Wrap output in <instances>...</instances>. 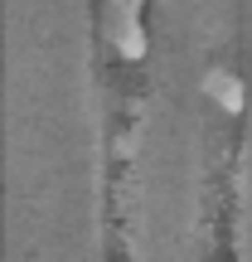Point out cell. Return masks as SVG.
<instances>
[{
	"instance_id": "6da1fadb",
	"label": "cell",
	"mask_w": 252,
	"mask_h": 262,
	"mask_svg": "<svg viewBox=\"0 0 252 262\" xmlns=\"http://www.w3.org/2000/svg\"><path fill=\"white\" fill-rule=\"evenodd\" d=\"M204 93L214 97L223 112H243V78H233L228 68H214V73L204 78Z\"/></svg>"
},
{
	"instance_id": "7a4b0ae2",
	"label": "cell",
	"mask_w": 252,
	"mask_h": 262,
	"mask_svg": "<svg viewBox=\"0 0 252 262\" xmlns=\"http://www.w3.org/2000/svg\"><path fill=\"white\" fill-rule=\"evenodd\" d=\"M112 44H117V54H122L126 63H141V58L150 54L146 25H112Z\"/></svg>"
}]
</instances>
